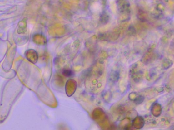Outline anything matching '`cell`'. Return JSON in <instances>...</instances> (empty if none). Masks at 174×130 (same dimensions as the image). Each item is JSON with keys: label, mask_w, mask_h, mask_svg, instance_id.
<instances>
[{"label": "cell", "mask_w": 174, "mask_h": 130, "mask_svg": "<svg viewBox=\"0 0 174 130\" xmlns=\"http://www.w3.org/2000/svg\"><path fill=\"white\" fill-rule=\"evenodd\" d=\"M162 105L158 103H154L151 108V112L154 117H159L162 113Z\"/></svg>", "instance_id": "cell-1"}, {"label": "cell", "mask_w": 174, "mask_h": 130, "mask_svg": "<svg viewBox=\"0 0 174 130\" xmlns=\"http://www.w3.org/2000/svg\"><path fill=\"white\" fill-rule=\"evenodd\" d=\"M145 125L144 118L141 116L136 117L133 121V127L136 129H141Z\"/></svg>", "instance_id": "cell-2"}, {"label": "cell", "mask_w": 174, "mask_h": 130, "mask_svg": "<svg viewBox=\"0 0 174 130\" xmlns=\"http://www.w3.org/2000/svg\"><path fill=\"white\" fill-rule=\"evenodd\" d=\"M63 75L66 77H70L72 76L73 73L72 71V70H63Z\"/></svg>", "instance_id": "cell-4"}, {"label": "cell", "mask_w": 174, "mask_h": 130, "mask_svg": "<svg viewBox=\"0 0 174 130\" xmlns=\"http://www.w3.org/2000/svg\"><path fill=\"white\" fill-rule=\"evenodd\" d=\"M144 98L142 96H138L137 97L135 98L134 99V102L136 104H140L142 103L144 101Z\"/></svg>", "instance_id": "cell-3"}]
</instances>
